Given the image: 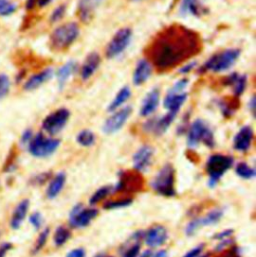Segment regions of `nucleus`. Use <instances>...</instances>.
<instances>
[{
  "label": "nucleus",
  "instance_id": "45",
  "mask_svg": "<svg viewBox=\"0 0 256 257\" xmlns=\"http://www.w3.org/2000/svg\"><path fill=\"white\" fill-rule=\"evenodd\" d=\"M195 66H196V62H195V61H193V62H189V63H186V64H184V66H183V67H181V68H180L179 73H181V74L189 73L191 70H193V69L195 68Z\"/></svg>",
  "mask_w": 256,
  "mask_h": 257
},
{
  "label": "nucleus",
  "instance_id": "11",
  "mask_svg": "<svg viewBox=\"0 0 256 257\" xmlns=\"http://www.w3.org/2000/svg\"><path fill=\"white\" fill-rule=\"evenodd\" d=\"M131 113H132L131 106L123 107L120 110L116 111L104 122L102 131L105 134H113V133L119 131L126 123Z\"/></svg>",
  "mask_w": 256,
  "mask_h": 257
},
{
  "label": "nucleus",
  "instance_id": "15",
  "mask_svg": "<svg viewBox=\"0 0 256 257\" xmlns=\"http://www.w3.org/2000/svg\"><path fill=\"white\" fill-rule=\"evenodd\" d=\"M168 238V232L164 226L156 225L145 233V243L150 247L163 245Z\"/></svg>",
  "mask_w": 256,
  "mask_h": 257
},
{
  "label": "nucleus",
  "instance_id": "7",
  "mask_svg": "<svg viewBox=\"0 0 256 257\" xmlns=\"http://www.w3.org/2000/svg\"><path fill=\"white\" fill-rule=\"evenodd\" d=\"M60 145V140L48 138L42 133L36 134L28 144V150L34 157L44 158L52 155Z\"/></svg>",
  "mask_w": 256,
  "mask_h": 257
},
{
  "label": "nucleus",
  "instance_id": "21",
  "mask_svg": "<svg viewBox=\"0 0 256 257\" xmlns=\"http://www.w3.org/2000/svg\"><path fill=\"white\" fill-rule=\"evenodd\" d=\"M29 209V200L28 199H23L21 200L17 206L14 208L11 219H10V227L14 230L19 229L20 226L22 225L27 212Z\"/></svg>",
  "mask_w": 256,
  "mask_h": 257
},
{
  "label": "nucleus",
  "instance_id": "6",
  "mask_svg": "<svg viewBox=\"0 0 256 257\" xmlns=\"http://www.w3.org/2000/svg\"><path fill=\"white\" fill-rule=\"evenodd\" d=\"M233 158L227 155L214 154L209 157L206 163V171L209 174V185L215 186L221 176L231 168Z\"/></svg>",
  "mask_w": 256,
  "mask_h": 257
},
{
  "label": "nucleus",
  "instance_id": "8",
  "mask_svg": "<svg viewBox=\"0 0 256 257\" xmlns=\"http://www.w3.org/2000/svg\"><path fill=\"white\" fill-rule=\"evenodd\" d=\"M132 40V30L128 27L119 29L111 38L106 47V56L113 59L121 55L130 45Z\"/></svg>",
  "mask_w": 256,
  "mask_h": 257
},
{
  "label": "nucleus",
  "instance_id": "27",
  "mask_svg": "<svg viewBox=\"0 0 256 257\" xmlns=\"http://www.w3.org/2000/svg\"><path fill=\"white\" fill-rule=\"evenodd\" d=\"M130 96H131V90L129 87L125 86V87L121 88L119 90V92L117 93V95L115 96V98L109 104L107 110L109 112L117 110L121 105H123L127 101L128 99L130 98Z\"/></svg>",
  "mask_w": 256,
  "mask_h": 257
},
{
  "label": "nucleus",
  "instance_id": "41",
  "mask_svg": "<svg viewBox=\"0 0 256 257\" xmlns=\"http://www.w3.org/2000/svg\"><path fill=\"white\" fill-rule=\"evenodd\" d=\"M33 138V133L30 129H27L23 132L21 138H20V142L22 145H28L31 141V139Z\"/></svg>",
  "mask_w": 256,
  "mask_h": 257
},
{
  "label": "nucleus",
  "instance_id": "51",
  "mask_svg": "<svg viewBox=\"0 0 256 257\" xmlns=\"http://www.w3.org/2000/svg\"><path fill=\"white\" fill-rule=\"evenodd\" d=\"M35 4H36V0H27V2H26V8H27V9H32Z\"/></svg>",
  "mask_w": 256,
  "mask_h": 257
},
{
  "label": "nucleus",
  "instance_id": "5",
  "mask_svg": "<svg viewBox=\"0 0 256 257\" xmlns=\"http://www.w3.org/2000/svg\"><path fill=\"white\" fill-rule=\"evenodd\" d=\"M200 142L212 148L215 145L214 135L210 127L202 120L196 119L188 129L187 144L190 148L197 146Z\"/></svg>",
  "mask_w": 256,
  "mask_h": 257
},
{
  "label": "nucleus",
  "instance_id": "25",
  "mask_svg": "<svg viewBox=\"0 0 256 257\" xmlns=\"http://www.w3.org/2000/svg\"><path fill=\"white\" fill-rule=\"evenodd\" d=\"M77 70V62L76 61H68L64 65H62L56 72V77L60 88H63L67 80L71 75H73Z\"/></svg>",
  "mask_w": 256,
  "mask_h": 257
},
{
  "label": "nucleus",
  "instance_id": "3",
  "mask_svg": "<svg viewBox=\"0 0 256 257\" xmlns=\"http://www.w3.org/2000/svg\"><path fill=\"white\" fill-rule=\"evenodd\" d=\"M240 56V50L236 48H230L218 52L212 55L202 66L204 71L212 72H223L230 69Z\"/></svg>",
  "mask_w": 256,
  "mask_h": 257
},
{
  "label": "nucleus",
  "instance_id": "2",
  "mask_svg": "<svg viewBox=\"0 0 256 257\" xmlns=\"http://www.w3.org/2000/svg\"><path fill=\"white\" fill-rule=\"evenodd\" d=\"M80 33L79 26L75 22L64 23L50 35V46L56 51H62L69 48L78 38Z\"/></svg>",
  "mask_w": 256,
  "mask_h": 257
},
{
  "label": "nucleus",
  "instance_id": "30",
  "mask_svg": "<svg viewBox=\"0 0 256 257\" xmlns=\"http://www.w3.org/2000/svg\"><path fill=\"white\" fill-rule=\"evenodd\" d=\"M236 174L243 179H251L255 176L254 168L247 165L245 162H240L236 166Z\"/></svg>",
  "mask_w": 256,
  "mask_h": 257
},
{
  "label": "nucleus",
  "instance_id": "54",
  "mask_svg": "<svg viewBox=\"0 0 256 257\" xmlns=\"http://www.w3.org/2000/svg\"><path fill=\"white\" fill-rule=\"evenodd\" d=\"M133 1H140V0H133Z\"/></svg>",
  "mask_w": 256,
  "mask_h": 257
},
{
  "label": "nucleus",
  "instance_id": "50",
  "mask_svg": "<svg viewBox=\"0 0 256 257\" xmlns=\"http://www.w3.org/2000/svg\"><path fill=\"white\" fill-rule=\"evenodd\" d=\"M249 108H250V110L252 111V113H254V111H255V97H254V96H253V97L251 98V100H250Z\"/></svg>",
  "mask_w": 256,
  "mask_h": 257
},
{
  "label": "nucleus",
  "instance_id": "35",
  "mask_svg": "<svg viewBox=\"0 0 256 257\" xmlns=\"http://www.w3.org/2000/svg\"><path fill=\"white\" fill-rule=\"evenodd\" d=\"M131 203H132L131 198H124V199H121V200H115V201L107 202L103 205V208H105V209L122 208V207H126L128 205H130Z\"/></svg>",
  "mask_w": 256,
  "mask_h": 257
},
{
  "label": "nucleus",
  "instance_id": "14",
  "mask_svg": "<svg viewBox=\"0 0 256 257\" xmlns=\"http://www.w3.org/2000/svg\"><path fill=\"white\" fill-rule=\"evenodd\" d=\"M102 1L103 0H79L77 4V14L79 19L84 23L90 22Z\"/></svg>",
  "mask_w": 256,
  "mask_h": 257
},
{
  "label": "nucleus",
  "instance_id": "4",
  "mask_svg": "<svg viewBox=\"0 0 256 257\" xmlns=\"http://www.w3.org/2000/svg\"><path fill=\"white\" fill-rule=\"evenodd\" d=\"M175 171L170 164L164 165L155 175L151 182V187L156 193L162 196H174L176 191L174 188Z\"/></svg>",
  "mask_w": 256,
  "mask_h": 257
},
{
  "label": "nucleus",
  "instance_id": "28",
  "mask_svg": "<svg viewBox=\"0 0 256 257\" xmlns=\"http://www.w3.org/2000/svg\"><path fill=\"white\" fill-rule=\"evenodd\" d=\"M222 215H223L222 210L215 209V210H212L209 213H207L205 216L198 218V221H199V224L201 227L207 226V225H212V224L219 222Z\"/></svg>",
  "mask_w": 256,
  "mask_h": 257
},
{
  "label": "nucleus",
  "instance_id": "22",
  "mask_svg": "<svg viewBox=\"0 0 256 257\" xmlns=\"http://www.w3.org/2000/svg\"><path fill=\"white\" fill-rule=\"evenodd\" d=\"M53 76V69L46 68L43 71L32 75L24 84V89L27 91H32L39 88L42 84L47 82Z\"/></svg>",
  "mask_w": 256,
  "mask_h": 257
},
{
  "label": "nucleus",
  "instance_id": "18",
  "mask_svg": "<svg viewBox=\"0 0 256 257\" xmlns=\"http://www.w3.org/2000/svg\"><path fill=\"white\" fill-rule=\"evenodd\" d=\"M101 62V58L97 52L90 53L80 69V76L82 80H88L98 69Z\"/></svg>",
  "mask_w": 256,
  "mask_h": 257
},
{
  "label": "nucleus",
  "instance_id": "46",
  "mask_svg": "<svg viewBox=\"0 0 256 257\" xmlns=\"http://www.w3.org/2000/svg\"><path fill=\"white\" fill-rule=\"evenodd\" d=\"M66 257H85V250L83 248H76L71 250Z\"/></svg>",
  "mask_w": 256,
  "mask_h": 257
},
{
  "label": "nucleus",
  "instance_id": "36",
  "mask_svg": "<svg viewBox=\"0 0 256 257\" xmlns=\"http://www.w3.org/2000/svg\"><path fill=\"white\" fill-rule=\"evenodd\" d=\"M10 90V80L6 74H0V99L4 98Z\"/></svg>",
  "mask_w": 256,
  "mask_h": 257
},
{
  "label": "nucleus",
  "instance_id": "44",
  "mask_svg": "<svg viewBox=\"0 0 256 257\" xmlns=\"http://www.w3.org/2000/svg\"><path fill=\"white\" fill-rule=\"evenodd\" d=\"M233 234V230L232 229H227L225 231H222L220 233H217L213 236V239H217V240H223L226 239L227 237L231 236Z\"/></svg>",
  "mask_w": 256,
  "mask_h": 257
},
{
  "label": "nucleus",
  "instance_id": "10",
  "mask_svg": "<svg viewBox=\"0 0 256 257\" xmlns=\"http://www.w3.org/2000/svg\"><path fill=\"white\" fill-rule=\"evenodd\" d=\"M98 214V210L94 208L86 209L81 204L74 206L69 214V225L73 228H81L87 226Z\"/></svg>",
  "mask_w": 256,
  "mask_h": 257
},
{
  "label": "nucleus",
  "instance_id": "34",
  "mask_svg": "<svg viewBox=\"0 0 256 257\" xmlns=\"http://www.w3.org/2000/svg\"><path fill=\"white\" fill-rule=\"evenodd\" d=\"M49 232H50L49 228H45V229L39 234V236H38V238H37V240H36V242H35L34 248H33V250H32V253H33V254L38 253V252L44 247V245L46 244V241H47V239H48Z\"/></svg>",
  "mask_w": 256,
  "mask_h": 257
},
{
  "label": "nucleus",
  "instance_id": "23",
  "mask_svg": "<svg viewBox=\"0 0 256 257\" xmlns=\"http://www.w3.org/2000/svg\"><path fill=\"white\" fill-rule=\"evenodd\" d=\"M203 1L204 0H182L179 7L180 14H191L194 16H200L201 14H204L207 10L203 6Z\"/></svg>",
  "mask_w": 256,
  "mask_h": 257
},
{
  "label": "nucleus",
  "instance_id": "32",
  "mask_svg": "<svg viewBox=\"0 0 256 257\" xmlns=\"http://www.w3.org/2000/svg\"><path fill=\"white\" fill-rule=\"evenodd\" d=\"M113 190H114V188L111 187V186H103V187H101L100 189H98V190L92 195V197L90 198V203H91L92 205L98 203L99 201H101V200H103L105 197H107Z\"/></svg>",
  "mask_w": 256,
  "mask_h": 257
},
{
  "label": "nucleus",
  "instance_id": "17",
  "mask_svg": "<svg viewBox=\"0 0 256 257\" xmlns=\"http://www.w3.org/2000/svg\"><path fill=\"white\" fill-rule=\"evenodd\" d=\"M159 100H160V91L158 88L155 87L151 89L144 97L140 107V115L149 116L153 114L159 105Z\"/></svg>",
  "mask_w": 256,
  "mask_h": 257
},
{
  "label": "nucleus",
  "instance_id": "37",
  "mask_svg": "<svg viewBox=\"0 0 256 257\" xmlns=\"http://www.w3.org/2000/svg\"><path fill=\"white\" fill-rule=\"evenodd\" d=\"M65 13H66V5L65 4L59 5L51 13V17H50L51 22H58L59 20H61L64 17Z\"/></svg>",
  "mask_w": 256,
  "mask_h": 257
},
{
  "label": "nucleus",
  "instance_id": "13",
  "mask_svg": "<svg viewBox=\"0 0 256 257\" xmlns=\"http://www.w3.org/2000/svg\"><path fill=\"white\" fill-rule=\"evenodd\" d=\"M153 156V148L144 145L137 150L133 156V166L137 171H146L150 166L151 158Z\"/></svg>",
  "mask_w": 256,
  "mask_h": 257
},
{
  "label": "nucleus",
  "instance_id": "43",
  "mask_svg": "<svg viewBox=\"0 0 256 257\" xmlns=\"http://www.w3.org/2000/svg\"><path fill=\"white\" fill-rule=\"evenodd\" d=\"M203 248H204V244L198 245V246L194 247L193 249H191L190 251H188L183 257H198L201 254Z\"/></svg>",
  "mask_w": 256,
  "mask_h": 257
},
{
  "label": "nucleus",
  "instance_id": "38",
  "mask_svg": "<svg viewBox=\"0 0 256 257\" xmlns=\"http://www.w3.org/2000/svg\"><path fill=\"white\" fill-rule=\"evenodd\" d=\"M29 222L32 224V226L35 229H39L41 227V225H42V222H43L42 215L39 212H34L33 214L30 215Z\"/></svg>",
  "mask_w": 256,
  "mask_h": 257
},
{
  "label": "nucleus",
  "instance_id": "29",
  "mask_svg": "<svg viewBox=\"0 0 256 257\" xmlns=\"http://www.w3.org/2000/svg\"><path fill=\"white\" fill-rule=\"evenodd\" d=\"M76 141L85 147H89L94 144L95 142V135L90 130H82L77 134Z\"/></svg>",
  "mask_w": 256,
  "mask_h": 257
},
{
  "label": "nucleus",
  "instance_id": "31",
  "mask_svg": "<svg viewBox=\"0 0 256 257\" xmlns=\"http://www.w3.org/2000/svg\"><path fill=\"white\" fill-rule=\"evenodd\" d=\"M69 238H70V231L67 228L63 226H59L56 229L54 233V243L56 246L64 245Z\"/></svg>",
  "mask_w": 256,
  "mask_h": 257
},
{
  "label": "nucleus",
  "instance_id": "48",
  "mask_svg": "<svg viewBox=\"0 0 256 257\" xmlns=\"http://www.w3.org/2000/svg\"><path fill=\"white\" fill-rule=\"evenodd\" d=\"M51 2V0H36V3L39 5V7H45Z\"/></svg>",
  "mask_w": 256,
  "mask_h": 257
},
{
  "label": "nucleus",
  "instance_id": "9",
  "mask_svg": "<svg viewBox=\"0 0 256 257\" xmlns=\"http://www.w3.org/2000/svg\"><path fill=\"white\" fill-rule=\"evenodd\" d=\"M69 116L70 112L66 108L57 109L45 117L42 122V128L50 135H56L65 127Z\"/></svg>",
  "mask_w": 256,
  "mask_h": 257
},
{
  "label": "nucleus",
  "instance_id": "47",
  "mask_svg": "<svg viewBox=\"0 0 256 257\" xmlns=\"http://www.w3.org/2000/svg\"><path fill=\"white\" fill-rule=\"evenodd\" d=\"M49 174H40L39 176H37L35 179H34V181H35V183H37V184H42L43 182H45V180H46V176H48Z\"/></svg>",
  "mask_w": 256,
  "mask_h": 257
},
{
  "label": "nucleus",
  "instance_id": "52",
  "mask_svg": "<svg viewBox=\"0 0 256 257\" xmlns=\"http://www.w3.org/2000/svg\"><path fill=\"white\" fill-rule=\"evenodd\" d=\"M152 251H150V250H146V251H144L141 255H139L138 257H152Z\"/></svg>",
  "mask_w": 256,
  "mask_h": 257
},
{
  "label": "nucleus",
  "instance_id": "12",
  "mask_svg": "<svg viewBox=\"0 0 256 257\" xmlns=\"http://www.w3.org/2000/svg\"><path fill=\"white\" fill-rule=\"evenodd\" d=\"M177 114L168 112L167 114L163 115L162 117H154L152 119H149L148 121L145 122L144 124V129L147 132H152L157 136H160L164 134L167 129L170 127L172 124L174 118L176 117Z\"/></svg>",
  "mask_w": 256,
  "mask_h": 257
},
{
  "label": "nucleus",
  "instance_id": "19",
  "mask_svg": "<svg viewBox=\"0 0 256 257\" xmlns=\"http://www.w3.org/2000/svg\"><path fill=\"white\" fill-rule=\"evenodd\" d=\"M152 73V67L149 61H147L146 59H141L138 61L134 72H133V84L136 86H139L143 83H145L150 75Z\"/></svg>",
  "mask_w": 256,
  "mask_h": 257
},
{
  "label": "nucleus",
  "instance_id": "39",
  "mask_svg": "<svg viewBox=\"0 0 256 257\" xmlns=\"http://www.w3.org/2000/svg\"><path fill=\"white\" fill-rule=\"evenodd\" d=\"M187 84H188V80L186 78H182L177 83H175V85L170 89V91L174 93H181L184 91Z\"/></svg>",
  "mask_w": 256,
  "mask_h": 257
},
{
  "label": "nucleus",
  "instance_id": "42",
  "mask_svg": "<svg viewBox=\"0 0 256 257\" xmlns=\"http://www.w3.org/2000/svg\"><path fill=\"white\" fill-rule=\"evenodd\" d=\"M13 249V244L10 242H4L0 245V257H6L8 252Z\"/></svg>",
  "mask_w": 256,
  "mask_h": 257
},
{
  "label": "nucleus",
  "instance_id": "1",
  "mask_svg": "<svg viewBox=\"0 0 256 257\" xmlns=\"http://www.w3.org/2000/svg\"><path fill=\"white\" fill-rule=\"evenodd\" d=\"M201 38L194 30L181 24L162 29L146 49L149 60L160 71H169L200 52Z\"/></svg>",
  "mask_w": 256,
  "mask_h": 257
},
{
  "label": "nucleus",
  "instance_id": "20",
  "mask_svg": "<svg viewBox=\"0 0 256 257\" xmlns=\"http://www.w3.org/2000/svg\"><path fill=\"white\" fill-rule=\"evenodd\" d=\"M186 99H187V93H185V92L174 93V92L169 91L164 98L163 105L168 110V112L177 114L179 112L181 106L186 101Z\"/></svg>",
  "mask_w": 256,
  "mask_h": 257
},
{
  "label": "nucleus",
  "instance_id": "53",
  "mask_svg": "<svg viewBox=\"0 0 256 257\" xmlns=\"http://www.w3.org/2000/svg\"><path fill=\"white\" fill-rule=\"evenodd\" d=\"M94 257H105V255H104V254H102V253H100V254H97L96 256Z\"/></svg>",
  "mask_w": 256,
  "mask_h": 257
},
{
  "label": "nucleus",
  "instance_id": "26",
  "mask_svg": "<svg viewBox=\"0 0 256 257\" xmlns=\"http://www.w3.org/2000/svg\"><path fill=\"white\" fill-rule=\"evenodd\" d=\"M65 180H66V175L63 172L58 173L50 182V184L48 185V188L46 190V195L47 198L49 199H53L56 196H58V194L61 192V190L63 189V186L65 184Z\"/></svg>",
  "mask_w": 256,
  "mask_h": 257
},
{
  "label": "nucleus",
  "instance_id": "40",
  "mask_svg": "<svg viewBox=\"0 0 256 257\" xmlns=\"http://www.w3.org/2000/svg\"><path fill=\"white\" fill-rule=\"evenodd\" d=\"M140 252V244L139 243H134L131 245L128 249L125 250L122 257H138Z\"/></svg>",
  "mask_w": 256,
  "mask_h": 257
},
{
  "label": "nucleus",
  "instance_id": "49",
  "mask_svg": "<svg viewBox=\"0 0 256 257\" xmlns=\"http://www.w3.org/2000/svg\"><path fill=\"white\" fill-rule=\"evenodd\" d=\"M152 257H168L166 250H160L155 254H152Z\"/></svg>",
  "mask_w": 256,
  "mask_h": 257
},
{
  "label": "nucleus",
  "instance_id": "16",
  "mask_svg": "<svg viewBox=\"0 0 256 257\" xmlns=\"http://www.w3.org/2000/svg\"><path fill=\"white\" fill-rule=\"evenodd\" d=\"M253 129L250 126H243L234 137L233 147L239 152H246L253 141Z\"/></svg>",
  "mask_w": 256,
  "mask_h": 257
},
{
  "label": "nucleus",
  "instance_id": "24",
  "mask_svg": "<svg viewBox=\"0 0 256 257\" xmlns=\"http://www.w3.org/2000/svg\"><path fill=\"white\" fill-rule=\"evenodd\" d=\"M226 84L233 88L234 95L236 97L243 94L246 85H247V77L242 74L232 73L228 77H226Z\"/></svg>",
  "mask_w": 256,
  "mask_h": 257
},
{
  "label": "nucleus",
  "instance_id": "33",
  "mask_svg": "<svg viewBox=\"0 0 256 257\" xmlns=\"http://www.w3.org/2000/svg\"><path fill=\"white\" fill-rule=\"evenodd\" d=\"M17 9V5L11 0H0V16L12 15Z\"/></svg>",
  "mask_w": 256,
  "mask_h": 257
},
{
  "label": "nucleus",
  "instance_id": "55",
  "mask_svg": "<svg viewBox=\"0 0 256 257\" xmlns=\"http://www.w3.org/2000/svg\"><path fill=\"white\" fill-rule=\"evenodd\" d=\"M105 257H106V256H105Z\"/></svg>",
  "mask_w": 256,
  "mask_h": 257
}]
</instances>
